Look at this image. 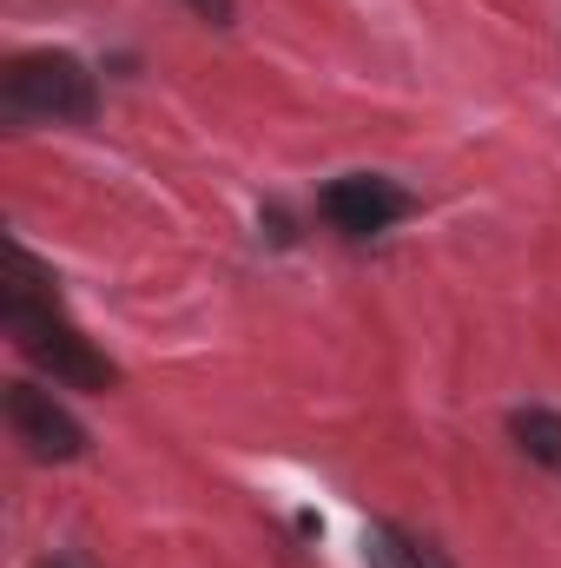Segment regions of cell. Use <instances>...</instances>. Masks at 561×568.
<instances>
[{
    "mask_svg": "<svg viewBox=\"0 0 561 568\" xmlns=\"http://www.w3.org/2000/svg\"><path fill=\"white\" fill-rule=\"evenodd\" d=\"M0 317H7V331H13V344H20V357L40 364L53 384H67V390H113V384H120V371H113V364H106L73 324H67L53 284H47V272L33 265L27 245H7Z\"/></svg>",
    "mask_w": 561,
    "mask_h": 568,
    "instance_id": "cell-1",
    "label": "cell"
},
{
    "mask_svg": "<svg viewBox=\"0 0 561 568\" xmlns=\"http://www.w3.org/2000/svg\"><path fill=\"white\" fill-rule=\"evenodd\" d=\"M0 106L13 120H93L100 93L73 53H20L0 73Z\"/></svg>",
    "mask_w": 561,
    "mask_h": 568,
    "instance_id": "cell-2",
    "label": "cell"
},
{
    "mask_svg": "<svg viewBox=\"0 0 561 568\" xmlns=\"http://www.w3.org/2000/svg\"><path fill=\"white\" fill-rule=\"evenodd\" d=\"M7 429H13V443H27V456H40V463H73V456L86 449L80 417H73L53 390H40V384H7Z\"/></svg>",
    "mask_w": 561,
    "mask_h": 568,
    "instance_id": "cell-3",
    "label": "cell"
},
{
    "mask_svg": "<svg viewBox=\"0 0 561 568\" xmlns=\"http://www.w3.org/2000/svg\"><path fill=\"white\" fill-rule=\"evenodd\" d=\"M317 212L344 239H370V232H384V225H397L410 212V192L390 185V179H377V172H344V179H330L317 192Z\"/></svg>",
    "mask_w": 561,
    "mask_h": 568,
    "instance_id": "cell-4",
    "label": "cell"
},
{
    "mask_svg": "<svg viewBox=\"0 0 561 568\" xmlns=\"http://www.w3.org/2000/svg\"><path fill=\"white\" fill-rule=\"evenodd\" d=\"M516 443H522L536 463L561 469V417L555 410H516Z\"/></svg>",
    "mask_w": 561,
    "mask_h": 568,
    "instance_id": "cell-5",
    "label": "cell"
},
{
    "mask_svg": "<svg viewBox=\"0 0 561 568\" xmlns=\"http://www.w3.org/2000/svg\"><path fill=\"white\" fill-rule=\"evenodd\" d=\"M364 556H370V568H422V556L397 536V529H370V536H364Z\"/></svg>",
    "mask_w": 561,
    "mask_h": 568,
    "instance_id": "cell-6",
    "label": "cell"
},
{
    "mask_svg": "<svg viewBox=\"0 0 561 568\" xmlns=\"http://www.w3.org/2000/svg\"><path fill=\"white\" fill-rule=\"evenodd\" d=\"M198 20H212V27H232V0H185Z\"/></svg>",
    "mask_w": 561,
    "mask_h": 568,
    "instance_id": "cell-7",
    "label": "cell"
},
{
    "mask_svg": "<svg viewBox=\"0 0 561 568\" xmlns=\"http://www.w3.org/2000/svg\"><path fill=\"white\" fill-rule=\"evenodd\" d=\"M47 568H73V562H67V556H60V562H47Z\"/></svg>",
    "mask_w": 561,
    "mask_h": 568,
    "instance_id": "cell-8",
    "label": "cell"
}]
</instances>
